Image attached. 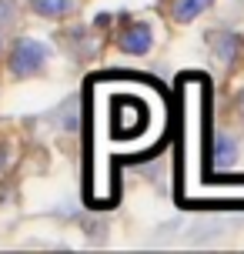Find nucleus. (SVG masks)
<instances>
[{"mask_svg":"<svg viewBox=\"0 0 244 254\" xmlns=\"http://www.w3.org/2000/svg\"><path fill=\"white\" fill-rule=\"evenodd\" d=\"M47 57H51L47 44H40V40H20L10 51V74L13 77H34L47 67Z\"/></svg>","mask_w":244,"mask_h":254,"instance_id":"1","label":"nucleus"},{"mask_svg":"<svg viewBox=\"0 0 244 254\" xmlns=\"http://www.w3.org/2000/svg\"><path fill=\"white\" fill-rule=\"evenodd\" d=\"M117 47H121L124 54H130V57L147 54L151 47H154V30H151V24H144V20H130V24L117 34Z\"/></svg>","mask_w":244,"mask_h":254,"instance_id":"2","label":"nucleus"},{"mask_svg":"<svg viewBox=\"0 0 244 254\" xmlns=\"http://www.w3.org/2000/svg\"><path fill=\"white\" fill-rule=\"evenodd\" d=\"M244 51V40L231 30H221V34H211V54H214V61L221 67H231Z\"/></svg>","mask_w":244,"mask_h":254,"instance_id":"3","label":"nucleus"},{"mask_svg":"<svg viewBox=\"0 0 244 254\" xmlns=\"http://www.w3.org/2000/svg\"><path fill=\"white\" fill-rule=\"evenodd\" d=\"M211 3H214V0H174V3H171V17H174L178 24H191L194 17H201Z\"/></svg>","mask_w":244,"mask_h":254,"instance_id":"4","label":"nucleus"},{"mask_svg":"<svg viewBox=\"0 0 244 254\" xmlns=\"http://www.w3.org/2000/svg\"><path fill=\"white\" fill-rule=\"evenodd\" d=\"M234 161H238V144H234L231 134H218L214 137V164L221 171H231Z\"/></svg>","mask_w":244,"mask_h":254,"instance_id":"5","label":"nucleus"},{"mask_svg":"<svg viewBox=\"0 0 244 254\" xmlns=\"http://www.w3.org/2000/svg\"><path fill=\"white\" fill-rule=\"evenodd\" d=\"M30 7L44 17H67L74 10V0H30Z\"/></svg>","mask_w":244,"mask_h":254,"instance_id":"6","label":"nucleus"},{"mask_svg":"<svg viewBox=\"0 0 244 254\" xmlns=\"http://www.w3.org/2000/svg\"><path fill=\"white\" fill-rule=\"evenodd\" d=\"M17 20V7H13V0H0V24H10Z\"/></svg>","mask_w":244,"mask_h":254,"instance_id":"7","label":"nucleus"},{"mask_svg":"<svg viewBox=\"0 0 244 254\" xmlns=\"http://www.w3.org/2000/svg\"><path fill=\"white\" fill-rule=\"evenodd\" d=\"M7 164V147H0V167Z\"/></svg>","mask_w":244,"mask_h":254,"instance_id":"8","label":"nucleus"},{"mask_svg":"<svg viewBox=\"0 0 244 254\" xmlns=\"http://www.w3.org/2000/svg\"><path fill=\"white\" fill-rule=\"evenodd\" d=\"M238 107H241V114H244V90H241V97H238Z\"/></svg>","mask_w":244,"mask_h":254,"instance_id":"9","label":"nucleus"}]
</instances>
